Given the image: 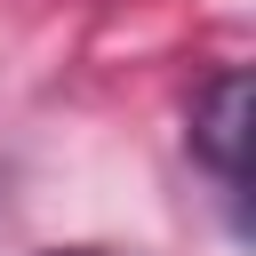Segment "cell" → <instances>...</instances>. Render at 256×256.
Here are the masks:
<instances>
[{
	"mask_svg": "<svg viewBox=\"0 0 256 256\" xmlns=\"http://www.w3.org/2000/svg\"><path fill=\"white\" fill-rule=\"evenodd\" d=\"M48 256H104V248H48Z\"/></svg>",
	"mask_w": 256,
	"mask_h": 256,
	"instance_id": "2",
	"label": "cell"
},
{
	"mask_svg": "<svg viewBox=\"0 0 256 256\" xmlns=\"http://www.w3.org/2000/svg\"><path fill=\"white\" fill-rule=\"evenodd\" d=\"M240 112H248V80L224 64L200 96H192V152L208 160V176L224 192H240Z\"/></svg>",
	"mask_w": 256,
	"mask_h": 256,
	"instance_id": "1",
	"label": "cell"
}]
</instances>
